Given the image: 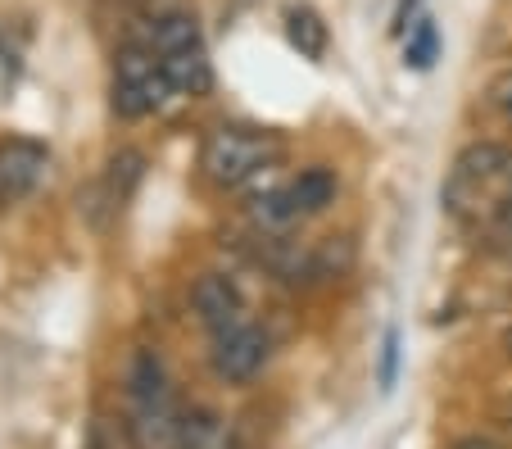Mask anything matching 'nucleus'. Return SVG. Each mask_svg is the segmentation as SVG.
Instances as JSON below:
<instances>
[{
    "instance_id": "obj_17",
    "label": "nucleus",
    "mask_w": 512,
    "mask_h": 449,
    "mask_svg": "<svg viewBox=\"0 0 512 449\" xmlns=\"http://www.w3.org/2000/svg\"><path fill=\"white\" fill-rule=\"evenodd\" d=\"M454 449H503V445L490 436H463V440H454Z\"/></svg>"
},
{
    "instance_id": "obj_9",
    "label": "nucleus",
    "mask_w": 512,
    "mask_h": 449,
    "mask_svg": "<svg viewBox=\"0 0 512 449\" xmlns=\"http://www.w3.org/2000/svg\"><path fill=\"white\" fill-rule=\"evenodd\" d=\"M286 196L300 218L322 214V209L336 200V173H331V168H304V173L286 186Z\"/></svg>"
},
{
    "instance_id": "obj_8",
    "label": "nucleus",
    "mask_w": 512,
    "mask_h": 449,
    "mask_svg": "<svg viewBox=\"0 0 512 449\" xmlns=\"http://www.w3.org/2000/svg\"><path fill=\"white\" fill-rule=\"evenodd\" d=\"M145 37L155 41L159 55H173V50L204 46V37H200V19H195L191 10H164V14H155V23H150V32H145Z\"/></svg>"
},
{
    "instance_id": "obj_2",
    "label": "nucleus",
    "mask_w": 512,
    "mask_h": 449,
    "mask_svg": "<svg viewBox=\"0 0 512 449\" xmlns=\"http://www.w3.org/2000/svg\"><path fill=\"white\" fill-rule=\"evenodd\" d=\"M281 159V141L272 132H254V127H218L209 132L200 150V168L209 182L218 186H241L250 177L268 173Z\"/></svg>"
},
{
    "instance_id": "obj_1",
    "label": "nucleus",
    "mask_w": 512,
    "mask_h": 449,
    "mask_svg": "<svg viewBox=\"0 0 512 449\" xmlns=\"http://www.w3.org/2000/svg\"><path fill=\"white\" fill-rule=\"evenodd\" d=\"M173 96H177V87L168 82L155 41L150 37L123 41L114 55V114L145 118V114H155V109H168Z\"/></svg>"
},
{
    "instance_id": "obj_5",
    "label": "nucleus",
    "mask_w": 512,
    "mask_h": 449,
    "mask_svg": "<svg viewBox=\"0 0 512 449\" xmlns=\"http://www.w3.org/2000/svg\"><path fill=\"white\" fill-rule=\"evenodd\" d=\"M182 404L173 400V391L159 400H141L132 404V440L136 449H182Z\"/></svg>"
},
{
    "instance_id": "obj_3",
    "label": "nucleus",
    "mask_w": 512,
    "mask_h": 449,
    "mask_svg": "<svg viewBox=\"0 0 512 449\" xmlns=\"http://www.w3.org/2000/svg\"><path fill=\"white\" fill-rule=\"evenodd\" d=\"M268 354H272L268 332L254 323H241L232 332L213 336V372L223 381H250L268 363Z\"/></svg>"
},
{
    "instance_id": "obj_11",
    "label": "nucleus",
    "mask_w": 512,
    "mask_h": 449,
    "mask_svg": "<svg viewBox=\"0 0 512 449\" xmlns=\"http://www.w3.org/2000/svg\"><path fill=\"white\" fill-rule=\"evenodd\" d=\"M127 395H132V404L168 395V372H164V363H159L155 350H141L132 359V372H127Z\"/></svg>"
},
{
    "instance_id": "obj_10",
    "label": "nucleus",
    "mask_w": 512,
    "mask_h": 449,
    "mask_svg": "<svg viewBox=\"0 0 512 449\" xmlns=\"http://www.w3.org/2000/svg\"><path fill=\"white\" fill-rule=\"evenodd\" d=\"M286 37L304 59H322L327 55V41H331L327 23H322L318 10H309V5H290L286 10Z\"/></svg>"
},
{
    "instance_id": "obj_16",
    "label": "nucleus",
    "mask_w": 512,
    "mask_h": 449,
    "mask_svg": "<svg viewBox=\"0 0 512 449\" xmlns=\"http://www.w3.org/2000/svg\"><path fill=\"white\" fill-rule=\"evenodd\" d=\"M417 5H422V0H399V10H395V32H408L413 28V14H417Z\"/></svg>"
},
{
    "instance_id": "obj_12",
    "label": "nucleus",
    "mask_w": 512,
    "mask_h": 449,
    "mask_svg": "<svg viewBox=\"0 0 512 449\" xmlns=\"http://www.w3.org/2000/svg\"><path fill=\"white\" fill-rule=\"evenodd\" d=\"M223 440H227V427L218 413H209V409L182 413V449H218Z\"/></svg>"
},
{
    "instance_id": "obj_7",
    "label": "nucleus",
    "mask_w": 512,
    "mask_h": 449,
    "mask_svg": "<svg viewBox=\"0 0 512 449\" xmlns=\"http://www.w3.org/2000/svg\"><path fill=\"white\" fill-rule=\"evenodd\" d=\"M159 59H164V73L177 87V96H204V91L213 87V64H209V50L204 46L173 50V55H159Z\"/></svg>"
},
{
    "instance_id": "obj_14",
    "label": "nucleus",
    "mask_w": 512,
    "mask_h": 449,
    "mask_svg": "<svg viewBox=\"0 0 512 449\" xmlns=\"http://www.w3.org/2000/svg\"><path fill=\"white\" fill-rule=\"evenodd\" d=\"M399 377V332L390 327L386 341H381V391H390Z\"/></svg>"
},
{
    "instance_id": "obj_6",
    "label": "nucleus",
    "mask_w": 512,
    "mask_h": 449,
    "mask_svg": "<svg viewBox=\"0 0 512 449\" xmlns=\"http://www.w3.org/2000/svg\"><path fill=\"white\" fill-rule=\"evenodd\" d=\"M50 155L41 141L28 137H14L0 146V200H23L32 186L46 177Z\"/></svg>"
},
{
    "instance_id": "obj_15",
    "label": "nucleus",
    "mask_w": 512,
    "mask_h": 449,
    "mask_svg": "<svg viewBox=\"0 0 512 449\" xmlns=\"http://www.w3.org/2000/svg\"><path fill=\"white\" fill-rule=\"evenodd\" d=\"M490 100H494V109H499V114H503V118H508V123H512V69L494 78V87H490Z\"/></svg>"
},
{
    "instance_id": "obj_4",
    "label": "nucleus",
    "mask_w": 512,
    "mask_h": 449,
    "mask_svg": "<svg viewBox=\"0 0 512 449\" xmlns=\"http://www.w3.org/2000/svg\"><path fill=\"white\" fill-rule=\"evenodd\" d=\"M191 304H195V318H200L213 336H223V332H232V327L250 323V318H245L241 291H236V282L223 277V273H204L191 291Z\"/></svg>"
},
{
    "instance_id": "obj_13",
    "label": "nucleus",
    "mask_w": 512,
    "mask_h": 449,
    "mask_svg": "<svg viewBox=\"0 0 512 449\" xmlns=\"http://www.w3.org/2000/svg\"><path fill=\"white\" fill-rule=\"evenodd\" d=\"M404 59L413 69H431L435 59H440V28L431 19H417L408 28V41H404Z\"/></svg>"
}]
</instances>
